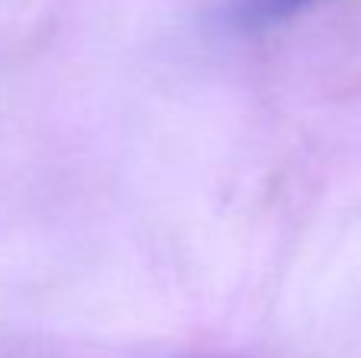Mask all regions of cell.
<instances>
[{"mask_svg": "<svg viewBox=\"0 0 361 358\" xmlns=\"http://www.w3.org/2000/svg\"><path fill=\"white\" fill-rule=\"evenodd\" d=\"M317 4V0H241L238 4V23L244 25H269V23H279V19L292 16V13L305 10V6Z\"/></svg>", "mask_w": 361, "mask_h": 358, "instance_id": "6da1fadb", "label": "cell"}]
</instances>
